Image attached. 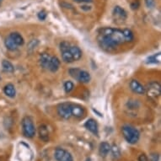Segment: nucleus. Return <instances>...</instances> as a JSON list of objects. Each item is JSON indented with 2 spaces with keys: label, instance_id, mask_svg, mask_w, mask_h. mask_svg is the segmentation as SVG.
Returning <instances> with one entry per match:
<instances>
[{
  "label": "nucleus",
  "instance_id": "obj_18",
  "mask_svg": "<svg viewBox=\"0 0 161 161\" xmlns=\"http://www.w3.org/2000/svg\"><path fill=\"white\" fill-rule=\"evenodd\" d=\"M69 46H68V48L64 50V51H62V60L65 62H68V63H71L73 62H74V59L73 58V56H72L71 52H69Z\"/></svg>",
  "mask_w": 161,
  "mask_h": 161
},
{
  "label": "nucleus",
  "instance_id": "obj_23",
  "mask_svg": "<svg viewBox=\"0 0 161 161\" xmlns=\"http://www.w3.org/2000/svg\"><path fill=\"white\" fill-rule=\"evenodd\" d=\"M123 32H124V36H125L126 42H132V40H133V37H134V36H133V33L128 29L123 30Z\"/></svg>",
  "mask_w": 161,
  "mask_h": 161
},
{
  "label": "nucleus",
  "instance_id": "obj_4",
  "mask_svg": "<svg viewBox=\"0 0 161 161\" xmlns=\"http://www.w3.org/2000/svg\"><path fill=\"white\" fill-rule=\"evenodd\" d=\"M68 73L70 74V76L74 78V79L79 81L81 83H84V84L89 83L90 81V78H91L90 73H88L85 70H81L79 68H70Z\"/></svg>",
  "mask_w": 161,
  "mask_h": 161
},
{
  "label": "nucleus",
  "instance_id": "obj_14",
  "mask_svg": "<svg viewBox=\"0 0 161 161\" xmlns=\"http://www.w3.org/2000/svg\"><path fill=\"white\" fill-rule=\"evenodd\" d=\"M69 52H71L74 61L79 60L81 58V57H82V51H81L80 48H79L78 46L70 45V46H69Z\"/></svg>",
  "mask_w": 161,
  "mask_h": 161
},
{
  "label": "nucleus",
  "instance_id": "obj_20",
  "mask_svg": "<svg viewBox=\"0 0 161 161\" xmlns=\"http://www.w3.org/2000/svg\"><path fill=\"white\" fill-rule=\"evenodd\" d=\"M4 44H5V46L7 47V49H9L10 51H15V50H17V48H18V46H17L9 36L5 39Z\"/></svg>",
  "mask_w": 161,
  "mask_h": 161
},
{
  "label": "nucleus",
  "instance_id": "obj_11",
  "mask_svg": "<svg viewBox=\"0 0 161 161\" xmlns=\"http://www.w3.org/2000/svg\"><path fill=\"white\" fill-rule=\"evenodd\" d=\"M59 66H60V60L57 57H51L48 66H47V69L52 73H55L58 70Z\"/></svg>",
  "mask_w": 161,
  "mask_h": 161
},
{
  "label": "nucleus",
  "instance_id": "obj_8",
  "mask_svg": "<svg viewBox=\"0 0 161 161\" xmlns=\"http://www.w3.org/2000/svg\"><path fill=\"white\" fill-rule=\"evenodd\" d=\"M72 116L76 118H83L85 115V110L82 106L78 104L71 103Z\"/></svg>",
  "mask_w": 161,
  "mask_h": 161
},
{
  "label": "nucleus",
  "instance_id": "obj_10",
  "mask_svg": "<svg viewBox=\"0 0 161 161\" xmlns=\"http://www.w3.org/2000/svg\"><path fill=\"white\" fill-rule=\"evenodd\" d=\"M84 127L90 131V132H92L93 134L95 136H98L99 134V129H98V124L95 122V120L94 119H89L87 120V122L84 124Z\"/></svg>",
  "mask_w": 161,
  "mask_h": 161
},
{
  "label": "nucleus",
  "instance_id": "obj_5",
  "mask_svg": "<svg viewBox=\"0 0 161 161\" xmlns=\"http://www.w3.org/2000/svg\"><path fill=\"white\" fill-rule=\"evenodd\" d=\"M145 93H147L148 96L151 99H157L161 95V86L159 82L153 81L150 82L145 88Z\"/></svg>",
  "mask_w": 161,
  "mask_h": 161
},
{
  "label": "nucleus",
  "instance_id": "obj_25",
  "mask_svg": "<svg viewBox=\"0 0 161 161\" xmlns=\"http://www.w3.org/2000/svg\"><path fill=\"white\" fill-rule=\"evenodd\" d=\"M74 85L73 84V82L71 81H67V82H65L64 84V90L66 91V93H69V92H71L72 90H74Z\"/></svg>",
  "mask_w": 161,
  "mask_h": 161
},
{
  "label": "nucleus",
  "instance_id": "obj_1",
  "mask_svg": "<svg viewBox=\"0 0 161 161\" xmlns=\"http://www.w3.org/2000/svg\"><path fill=\"white\" fill-rule=\"evenodd\" d=\"M97 41L100 47L108 52L127 42L123 30L110 27L102 28L99 30Z\"/></svg>",
  "mask_w": 161,
  "mask_h": 161
},
{
  "label": "nucleus",
  "instance_id": "obj_31",
  "mask_svg": "<svg viewBox=\"0 0 161 161\" xmlns=\"http://www.w3.org/2000/svg\"><path fill=\"white\" fill-rule=\"evenodd\" d=\"M139 3H134V4L132 3V9H133V10H136V9H138V8H139Z\"/></svg>",
  "mask_w": 161,
  "mask_h": 161
},
{
  "label": "nucleus",
  "instance_id": "obj_32",
  "mask_svg": "<svg viewBox=\"0 0 161 161\" xmlns=\"http://www.w3.org/2000/svg\"><path fill=\"white\" fill-rule=\"evenodd\" d=\"M2 2H3V0H0V5L2 4Z\"/></svg>",
  "mask_w": 161,
  "mask_h": 161
},
{
  "label": "nucleus",
  "instance_id": "obj_2",
  "mask_svg": "<svg viewBox=\"0 0 161 161\" xmlns=\"http://www.w3.org/2000/svg\"><path fill=\"white\" fill-rule=\"evenodd\" d=\"M123 137L126 139V141L130 144H135L139 142L140 139V133L139 130L135 128L134 127L130 125L123 126L122 128Z\"/></svg>",
  "mask_w": 161,
  "mask_h": 161
},
{
  "label": "nucleus",
  "instance_id": "obj_3",
  "mask_svg": "<svg viewBox=\"0 0 161 161\" xmlns=\"http://www.w3.org/2000/svg\"><path fill=\"white\" fill-rule=\"evenodd\" d=\"M22 129L24 135L26 138L31 139L36 135V127L33 123L32 119L30 116H25L22 120Z\"/></svg>",
  "mask_w": 161,
  "mask_h": 161
},
{
  "label": "nucleus",
  "instance_id": "obj_24",
  "mask_svg": "<svg viewBox=\"0 0 161 161\" xmlns=\"http://www.w3.org/2000/svg\"><path fill=\"white\" fill-rule=\"evenodd\" d=\"M111 150L112 153L113 157L115 159H118L121 155V151H120L119 148L116 145H113L112 147H111Z\"/></svg>",
  "mask_w": 161,
  "mask_h": 161
},
{
  "label": "nucleus",
  "instance_id": "obj_9",
  "mask_svg": "<svg viewBox=\"0 0 161 161\" xmlns=\"http://www.w3.org/2000/svg\"><path fill=\"white\" fill-rule=\"evenodd\" d=\"M130 88L134 93L138 95H143L145 93V88L136 79H132L130 82Z\"/></svg>",
  "mask_w": 161,
  "mask_h": 161
},
{
  "label": "nucleus",
  "instance_id": "obj_22",
  "mask_svg": "<svg viewBox=\"0 0 161 161\" xmlns=\"http://www.w3.org/2000/svg\"><path fill=\"white\" fill-rule=\"evenodd\" d=\"M160 62V53H157V54H154L150 56L147 60V63H159Z\"/></svg>",
  "mask_w": 161,
  "mask_h": 161
},
{
  "label": "nucleus",
  "instance_id": "obj_17",
  "mask_svg": "<svg viewBox=\"0 0 161 161\" xmlns=\"http://www.w3.org/2000/svg\"><path fill=\"white\" fill-rule=\"evenodd\" d=\"M51 57L52 56H50L48 53H42V54H41L39 61H40V64H41L42 68L47 69V66H48L49 61L51 59Z\"/></svg>",
  "mask_w": 161,
  "mask_h": 161
},
{
  "label": "nucleus",
  "instance_id": "obj_19",
  "mask_svg": "<svg viewBox=\"0 0 161 161\" xmlns=\"http://www.w3.org/2000/svg\"><path fill=\"white\" fill-rule=\"evenodd\" d=\"M113 14H114L116 16L121 18V19H127V12H126L123 9H122L120 6L115 7V9H114V10H113Z\"/></svg>",
  "mask_w": 161,
  "mask_h": 161
},
{
  "label": "nucleus",
  "instance_id": "obj_13",
  "mask_svg": "<svg viewBox=\"0 0 161 161\" xmlns=\"http://www.w3.org/2000/svg\"><path fill=\"white\" fill-rule=\"evenodd\" d=\"M12 41H13L15 44H16L18 46H23L24 45V43H25V41H24V38H23V36L18 32H12L10 33V36H9Z\"/></svg>",
  "mask_w": 161,
  "mask_h": 161
},
{
  "label": "nucleus",
  "instance_id": "obj_15",
  "mask_svg": "<svg viewBox=\"0 0 161 161\" xmlns=\"http://www.w3.org/2000/svg\"><path fill=\"white\" fill-rule=\"evenodd\" d=\"M111 151V145L107 142H102L99 147V154L101 157H106Z\"/></svg>",
  "mask_w": 161,
  "mask_h": 161
},
{
  "label": "nucleus",
  "instance_id": "obj_16",
  "mask_svg": "<svg viewBox=\"0 0 161 161\" xmlns=\"http://www.w3.org/2000/svg\"><path fill=\"white\" fill-rule=\"evenodd\" d=\"M3 92L7 96L10 97V98H14L16 95L15 88L12 84H8L7 85H5V87L3 89Z\"/></svg>",
  "mask_w": 161,
  "mask_h": 161
},
{
  "label": "nucleus",
  "instance_id": "obj_12",
  "mask_svg": "<svg viewBox=\"0 0 161 161\" xmlns=\"http://www.w3.org/2000/svg\"><path fill=\"white\" fill-rule=\"evenodd\" d=\"M39 137L44 142H48L49 140V131L47 127L44 124H42L38 128Z\"/></svg>",
  "mask_w": 161,
  "mask_h": 161
},
{
  "label": "nucleus",
  "instance_id": "obj_29",
  "mask_svg": "<svg viewBox=\"0 0 161 161\" xmlns=\"http://www.w3.org/2000/svg\"><path fill=\"white\" fill-rule=\"evenodd\" d=\"M139 161H148L147 156L144 155V154H142V155H139Z\"/></svg>",
  "mask_w": 161,
  "mask_h": 161
},
{
  "label": "nucleus",
  "instance_id": "obj_21",
  "mask_svg": "<svg viewBox=\"0 0 161 161\" xmlns=\"http://www.w3.org/2000/svg\"><path fill=\"white\" fill-rule=\"evenodd\" d=\"M2 66L4 71L8 72V73H13L14 71V68L13 64L10 62L7 61V60H3L2 62Z\"/></svg>",
  "mask_w": 161,
  "mask_h": 161
},
{
  "label": "nucleus",
  "instance_id": "obj_30",
  "mask_svg": "<svg viewBox=\"0 0 161 161\" xmlns=\"http://www.w3.org/2000/svg\"><path fill=\"white\" fill-rule=\"evenodd\" d=\"M76 3H90L92 2V0H74Z\"/></svg>",
  "mask_w": 161,
  "mask_h": 161
},
{
  "label": "nucleus",
  "instance_id": "obj_28",
  "mask_svg": "<svg viewBox=\"0 0 161 161\" xmlns=\"http://www.w3.org/2000/svg\"><path fill=\"white\" fill-rule=\"evenodd\" d=\"M151 161H160V155L154 154L151 155Z\"/></svg>",
  "mask_w": 161,
  "mask_h": 161
},
{
  "label": "nucleus",
  "instance_id": "obj_6",
  "mask_svg": "<svg viewBox=\"0 0 161 161\" xmlns=\"http://www.w3.org/2000/svg\"><path fill=\"white\" fill-rule=\"evenodd\" d=\"M58 113L62 118L66 120L69 119L72 116L71 103L65 102V103L60 104L58 107Z\"/></svg>",
  "mask_w": 161,
  "mask_h": 161
},
{
  "label": "nucleus",
  "instance_id": "obj_7",
  "mask_svg": "<svg viewBox=\"0 0 161 161\" xmlns=\"http://www.w3.org/2000/svg\"><path fill=\"white\" fill-rule=\"evenodd\" d=\"M54 158L57 161H74L71 154L61 148H58L55 150Z\"/></svg>",
  "mask_w": 161,
  "mask_h": 161
},
{
  "label": "nucleus",
  "instance_id": "obj_26",
  "mask_svg": "<svg viewBox=\"0 0 161 161\" xmlns=\"http://www.w3.org/2000/svg\"><path fill=\"white\" fill-rule=\"evenodd\" d=\"M145 4L148 8H153L155 6V0H145Z\"/></svg>",
  "mask_w": 161,
  "mask_h": 161
},
{
  "label": "nucleus",
  "instance_id": "obj_27",
  "mask_svg": "<svg viewBox=\"0 0 161 161\" xmlns=\"http://www.w3.org/2000/svg\"><path fill=\"white\" fill-rule=\"evenodd\" d=\"M46 13L44 10L40 11V12L38 13L39 19H41V20H44V19H46Z\"/></svg>",
  "mask_w": 161,
  "mask_h": 161
}]
</instances>
